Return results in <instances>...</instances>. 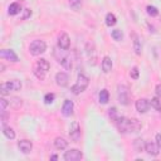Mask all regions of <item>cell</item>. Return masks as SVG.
<instances>
[{
	"label": "cell",
	"instance_id": "28",
	"mask_svg": "<svg viewBox=\"0 0 161 161\" xmlns=\"http://www.w3.org/2000/svg\"><path fill=\"white\" fill-rule=\"evenodd\" d=\"M111 35H112V38L116 40V42H121V40H122V38H124V34H122V32H121L120 29H115V30H112Z\"/></svg>",
	"mask_w": 161,
	"mask_h": 161
},
{
	"label": "cell",
	"instance_id": "22",
	"mask_svg": "<svg viewBox=\"0 0 161 161\" xmlns=\"http://www.w3.org/2000/svg\"><path fill=\"white\" fill-rule=\"evenodd\" d=\"M3 133H4V136L9 140H14L15 139V131L13 130L11 127H8V126H4L3 127Z\"/></svg>",
	"mask_w": 161,
	"mask_h": 161
},
{
	"label": "cell",
	"instance_id": "26",
	"mask_svg": "<svg viewBox=\"0 0 161 161\" xmlns=\"http://www.w3.org/2000/svg\"><path fill=\"white\" fill-rule=\"evenodd\" d=\"M150 104H151V107H154V108H155L156 111L161 112V100H160L157 96H156V97H154V98L151 100Z\"/></svg>",
	"mask_w": 161,
	"mask_h": 161
},
{
	"label": "cell",
	"instance_id": "11",
	"mask_svg": "<svg viewBox=\"0 0 161 161\" xmlns=\"http://www.w3.org/2000/svg\"><path fill=\"white\" fill-rule=\"evenodd\" d=\"M136 110L140 112V113H146L150 108V102L147 101L146 98H140L136 101Z\"/></svg>",
	"mask_w": 161,
	"mask_h": 161
},
{
	"label": "cell",
	"instance_id": "38",
	"mask_svg": "<svg viewBox=\"0 0 161 161\" xmlns=\"http://www.w3.org/2000/svg\"><path fill=\"white\" fill-rule=\"evenodd\" d=\"M50 159H52V160H57V159H58V156H57V155H52V156H50Z\"/></svg>",
	"mask_w": 161,
	"mask_h": 161
},
{
	"label": "cell",
	"instance_id": "39",
	"mask_svg": "<svg viewBox=\"0 0 161 161\" xmlns=\"http://www.w3.org/2000/svg\"><path fill=\"white\" fill-rule=\"evenodd\" d=\"M4 68H5L4 64H0V69H2V72H4Z\"/></svg>",
	"mask_w": 161,
	"mask_h": 161
},
{
	"label": "cell",
	"instance_id": "33",
	"mask_svg": "<svg viewBox=\"0 0 161 161\" xmlns=\"http://www.w3.org/2000/svg\"><path fill=\"white\" fill-rule=\"evenodd\" d=\"M130 76H131L132 79H139L140 72H139V68H137V67H133V68L130 71Z\"/></svg>",
	"mask_w": 161,
	"mask_h": 161
},
{
	"label": "cell",
	"instance_id": "19",
	"mask_svg": "<svg viewBox=\"0 0 161 161\" xmlns=\"http://www.w3.org/2000/svg\"><path fill=\"white\" fill-rule=\"evenodd\" d=\"M145 145H146V142L142 139H136L133 141V149H135L136 152H142V151H145Z\"/></svg>",
	"mask_w": 161,
	"mask_h": 161
},
{
	"label": "cell",
	"instance_id": "27",
	"mask_svg": "<svg viewBox=\"0 0 161 161\" xmlns=\"http://www.w3.org/2000/svg\"><path fill=\"white\" fill-rule=\"evenodd\" d=\"M9 104H10L11 107H14V108H19V107L23 104V102H22V100L18 98V97H11L10 101H9Z\"/></svg>",
	"mask_w": 161,
	"mask_h": 161
},
{
	"label": "cell",
	"instance_id": "36",
	"mask_svg": "<svg viewBox=\"0 0 161 161\" xmlns=\"http://www.w3.org/2000/svg\"><path fill=\"white\" fill-rule=\"evenodd\" d=\"M155 140H156V143H157V146L161 149V133H157L156 135V137H155Z\"/></svg>",
	"mask_w": 161,
	"mask_h": 161
},
{
	"label": "cell",
	"instance_id": "30",
	"mask_svg": "<svg viewBox=\"0 0 161 161\" xmlns=\"http://www.w3.org/2000/svg\"><path fill=\"white\" fill-rule=\"evenodd\" d=\"M146 10H147V14H149L150 17H157V15H159V10H157L156 6L149 5V6L146 8Z\"/></svg>",
	"mask_w": 161,
	"mask_h": 161
},
{
	"label": "cell",
	"instance_id": "2",
	"mask_svg": "<svg viewBox=\"0 0 161 161\" xmlns=\"http://www.w3.org/2000/svg\"><path fill=\"white\" fill-rule=\"evenodd\" d=\"M20 89H22V82L19 79L9 80V82L2 83V86H0V92H2L3 96L9 95L11 91H20Z\"/></svg>",
	"mask_w": 161,
	"mask_h": 161
},
{
	"label": "cell",
	"instance_id": "25",
	"mask_svg": "<svg viewBox=\"0 0 161 161\" xmlns=\"http://www.w3.org/2000/svg\"><path fill=\"white\" fill-rule=\"evenodd\" d=\"M116 23H117V19H116L115 14H112V13H108V14L106 15V24L108 25V26H113Z\"/></svg>",
	"mask_w": 161,
	"mask_h": 161
},
{
	"label": "cell",
	"instance_id": "31",
	"mask_svg": "<svg viewBox=\"0 0 161 161\" xmlns=\"http://www.w3.org/2000/svg\"><path fill=\"white\" fill-rule=\"evenodd\" d=\"M54 98H56L54 93H47V95L44 96V103L45 104H50V103H53Z\"/></svg>",
	"mask_w": 161,
	"mask_h": 161
},
{
	"label": "cell",
	"instance_id": "9",
	"mask_svg": "<svg viewBox=\"0 0 161 161\" xmlns=\"http://www.w3.org/2000/svg\"><path fill=\"white\" fill-rule=\"evenodd\" d=\"M0 57L4 58V59H8L10 62H14V63H17L19 61L18 56L15 54V52L11 50V49H3L2 52H0Z\"/></svg>",
	"mask_w": 161,
	"mask_h": 161
},
{
	"label": "cell",
	"instance_id": "23",
	"mask_svg": "<svg viewBox=\"0 0 161 161\" xmlns=\"http://www.w3.org/2000/svg\"><path fill=\"white\" fill-rule=\"evenodd\" d=\"M33 73L35 74V77L37 78H39V79H44V77H45V73L47 72H44L42 68H40L39 65H34V68H33Z\"/></svg>",
	"mask_w": 161,
	"mask_h": 161
},
{
	"label": "cell",
	"instance_id": "18",
	"mask_svg": "<svg viewBox=\"0 0 161 161\" xmlns=\"http://www.w3.org/2000/svg\"><path fill=\"white\" fill-rule=\"evenodd\" d=\"M54 146L58 150H64V149H67V146H68V141L63 137H57L54 140Z\"/></svg>",
	"mask_w": 161,
	"mask_h": 161
},
{
	"label": "cell",
	"instance_id": "29",
	"mask_svg": "<svg viewBox=\"0 0 161 161\" xmlns=\"http://www.w3.org/2000/svg\"><path fill=\"white\" fill-rule=\"evenodd\" d=\"M108 116H110V118H111L112 121H115V122H116V120L120 117L118 111H117L116 107H111V108L108 110Z\"/></svg>",
	"mask_w": 161,
	"mask_h": 161
},
{
	"label": "cell",
	"instance_id": "7",
	"mask_svg": "<svg viewBox=\"0 0 161 161\" xmlns=\"http://www.w3.org/2000/svg\"><path fill=\"white\" fill-rule=\"evenodd\" d=\"M69 137L73 142H78L80 140V127L78 122H73L69 127Z\"/></svg>",
	"mask_w": 161,
	"mask_h": 161
},
{
	"label": "cell",
	"instance_id": "13",
	"mask_svg": "<svg viewBox=\"0 0 161 161\" xmlns=\"http://www.w3.org/2000/svg\"><path fill=\"white\" fill-rule=\"evenodd\" d=\"M145 151L150 156H157L160 152V147L155 142H146L145 145Z\"/></svg>",
	"mask_w": 161,
	"mask_h": 161
},
{
	"label": "cell",
	"instance_id": "32",
	"mask_svg": "<svg viewBox=\"0 0 161 161\" xmlns=\"http://www.w3.org/2000/svg\"><path fill=\"white\" fill-rule=\"evenodd\" d=\"M69 5L74 10H78L80 6H82V0H69Z\"/></svg>",
	"mask_w": 161,
	"mask_h": 161
},
{
	"label": "cell",
	"instance_id": "6",
	"mask_svg": "<svg viewBox=\"0 0 161 161\" xmlns=\"http://www.w3.org/2000/svg\"><path fill=\"white\" fill-rule=\"evenodd\" d=\"M82 157H83V154L78 149H71L68 151H65L63 155V159L65 161H79L82 160Z\"/></svg>",
	"mask_w": 161,
	"mask_h": 161
},
{
	"label": "cell",
	"instance_id": "35",
	"mask_svg": "<svg viewBox=\"0 0 161 161\" xmlns=\"http://www.w3.org/2000/svg\"><path fill=\"white\" fill-rule=\"evenodd\" d=\"M30 15H32V10H30V9H25V10H24V14L22 15V20L28 19Z\"/></svg>",
	"mask_w": 161,
	"mask_h": 161
},
{
	"label": "cell",
	"instance_id": "24",
	"mask_svg": "<svg viewBox=\"0 0 161 161\" xmlns=\"http://www.w3.org/2000/svg\"><path fill=\"white\" fill-rule=\"evenodd\" d=\"M35 64H37V65H39L40 68H42L44 72H48V71H49V68H50V64H49V62H48L47 59H44V58L39 59Z\"/></svg>",
	"mask_w": 161,
	"mask_h": 161
},
{
	"label": "cell",
	"instance_id": "21",
	"mask_svg": "<svg viewBox=\"0 0 161 161\" xmlns=\"http://www.w3.org/2000/svg\"><path fill=\"white\" fill-rule=\"evenodd\" d=\"M98 100H100V103L102 104H106V103H108L110 101V93L107 89H102L100 92V95H98Z\"/></svg>",
	"mask_w": 161,
	"mask_h": 161
},
{
	"label": "cell",
	"instance_id": "8",
	"mask_svg": "<svg viewBox=\"0 0 161 161\" xmlns=\"http://www.w3.org/2000/svg\"><path fill=\"white\" fill-rule=\"evenodd\" d=\"M71 45V38L67 33H62L58 37V47L63 50H68Z\"/></svg>",
	"mask_w": 161,
	"mask_h": 161
},
{
	"label": "cell",
	"instance_id": "1",
	"mask_svg": "<svg viewBox=\"0 0 161 161\" xmlns=\"http://www.w3.org/2000/svg\"><path fill=\"white\" fill-rule=\"evenodd\" d=\"M116 125L121 132H136L142 126L139 120L127 118V117H118L116 120Z\"/></svg>",
	"mask_w": 161,
	"mask_h": 161
},
{
	"label": "cell",
	"instance_id": "17",
	"mask_svg": "<svg viewBox=\"0 0 161 161\" xmlns=\"http://www.w3.org/2000/svg\"><path fill=\"white\" fill-rule=\"evenodd\" d=\"M133 50H135L137 56H140L142 53V42L139 35H133Z\"/></svg>",
	"mask_w": 161,
	"mask_h": 161
},
{
	"label": "cell",
	"instance_id": "10",
	"mask_svg": "<svg viewBox=\"0 0 161 161\" xmlns=\"http://www.w3.org/2000/svg\"><path fill=\"white\" fill-rule=\"evenodd\" d=\"M73 110H74V104L71 100H65L62 107V113L65 117H71L73 115Z\"/></svg>",
	"mask_w": 161,
	"mask_h": 161
},
{
	"label": "cell",
	"instance_id": "34",
	"mask_svg": "<svg viewBox=\"0 0 161 161\" xmlns=\"http://www.w3.org/2000/svg\"><path fill=\"white\" fill-rule=\"evenodd\" d=\"M8 104H9V102H8L5 98H0V111H2V112H5Z\"/></svg>",
	"mask_w": 161,
	"mask_h": 161
},
{
	"label": "cell",
	"instance_id": "37",
	"mask_svg": "<svg viewBox=\"0 0 161 161\" xmlns=\"http://www.w3.org/2000/svg\"><path fill=\"white\" fill-rule=\"evenodd\" d=\"M156 96L161 100V84H157V86H156Z\"/></svg>",
	"mask_w": 161,
	"mask_h": 161
},
{
	"label": "cell",
	"instance_id": "14",
	"mask_svg": "<svg viewBox=\"0 0 161 161\" xmlns=\"http://www.w3.org/2000/svg\"><path fill=\"white\" fill-rule=\"evenodd\" d=\"M68 80H69L68 74L64 73V72H58L56 74V83L59 87H65L67 84H68Z\"/></svg>",
	"mask_w": 161,
	"mask_h": 161
},
{
	"label": "cell",
	"instance_id": "15",
	"mask_svg": "<svg viewBox=\"0 0 161 161\" xmlns=\"http://www.w3.org/2000/svg\"><path fill=\"white\" fill-rule=\"evenodd\" d=\"M58 59V63L64 67L65 69H71L72 68V59L69 56H61V57H57Z\"/></svg>",
	"mask_w": 161,
	"mask_h": 161
},
{
	"label": "cell",
	"instance_id": "4",
	"mask_svg": "<svg viewBox=\"0 0 161 161\" xmlns=\"http://www.w3.org/2000/svg\"><path fill=\"white\" fill-rule=\"evenodd\" d=\"M47 50V44L44 40H33V42L30 43L29 45V52H30V54L34 56V57H38L40 54H43V53Z\"/></svg>",
	"mask_w": 161,
	"mask_h": 161
},
{
	"label": "cell",
	"instance_id": "5",
	"mask_svg": "<svg viewBox=\"0 0 161 161\" xmlns=\"http://www.w3.org/2000/svg\"><path fill=\"white\" fill-rule=\"evenodd\" d=\"M117 97H118V101H120L121 104H124V106L128 104L130 92H128L127 86H125V84H118L117 86Z\"/></svg>",
	"mask_w": 161,
	"mask_h": 161
},
{
	"label": "cell",
	"instance_id": "3",
	"mask_svg": "<svg viewBox=\"0 0 161 161\" xmlns=\"http://www.w3.org/2000/svg\"><path fill=\"white\" fill-rule=\"evenodd\" d=\"M89 84V79L87 76L84 74H78V78H77V82L76 84L72 87V92L74 93V95H79V93H82Z\"/></svg>",
	"mask_w": 161,
	"mask_h": 161
},
{
	"label": "cell",
	"instance_id": "16",
	"mask_svg": "<svg viewBox=\"0 0 161 161\" xmlns=\"http://www.w3.org/2000/svg\"><path fill=\"white\" fill-rule=\"evenodd\" d=\"M102 71L104 72V73H108V72H111V69H112V65H113V63H112V59L110 58V57H103V59H102Z\"/></svg>",
	"mask_w": 161,
	"mask_h": 161
},
{
	"label": "cell",
	"instance_id": "20",
	"mask_svg": "<svg viewBox=\"0 0 161 161\" xmlns=\"http://www.w3.org/2000/svg\"><path fill=\"white\" fill-rule=\"evenodd\" d=\"M20 11H22L20 4H18V3H11V4L9 5V9H8L9 15H17V14H19Z\"/></svg>",
	"mask_w": 161,
	"mask_h": 161
},
{
	"label": "cell",
	"instance_id": "12",
	"mask_svg": "<svg viewBox=\"0 0 161 161\" xmlns=\"http://www.w3.org/2000/svg\"><path fill=\"white\" fill-rule=\"evenodd\" d=\"M18 149L23 152V154H30L32 149H33V143L29 140H22L18 142Z\"/></svg>",
	"mask_w": 161,
	"mask_h": 161
}]
</instances>
